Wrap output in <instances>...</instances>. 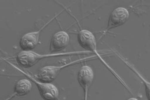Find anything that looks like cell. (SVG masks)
<instances>
[{"mask_svg":"<svg viewBox=\"0 0 150 100\" xmlns=\"http://www.w3.org/2000/svg\"><path fill=\"white\" fill-rule=\"evenodd\" d=\"M129 17V11L126 9L122 7L115 9L110 13L107 31L122 25L128 20Z\"/></svg>","mask_w":150,"mask_h":100,"instance_id":"1","label":"cell"},{"mask_svg":"<svg viewBox=\"0 0 150 100\" xmlns=\"http://www.w3.org/2000/svg\"><path fill=\"white\" fill-rule=\"evenodd\" d=\"M94 72L93 69L87 65H84L79 70L78 73V82L85 92V99H87L88 88L93 82Z\"/></svg>","mask_w":150,"mask_h":100,"instance_id":"2","label":"cell"},{"mask_svg":"<svg viewBox=\"0 0 150 100\" xmlns=\"http://www.w3.org/2000/svg\"><path fill=\"white\" fill-rule=\"evenodd\" d=\"M47 55H40L31 51L24 50L18 54L17 60L20 65L25 67H32L43 58L48 57Z\"/></svg>","mask_w":150,"mask_h":100,"instance_id":"3","label":"cell"},{"mask_svg":"<svg viewBox=\"0 0 150 100\" xmlns=\"http://www.w3.org/2000/svg\"><path fill=\"white\" fill-rule=\"evenodd\" d=\"M28 77H29L33 82L38 86L39 91L42 97L45 99H55L59 97V90L55 86L50 83L45 82H39L32 77H31L29 74H26Z\"/></svg>","mask_w":150,"mask_h":100,"instance_id":"4","label":"cell"},{"mask_svg":"<svg viewBox=\"0 0 150 100\" xmlns=\"http://www.w3.org/2000/svg\"><path fill=\"white\" fill-rule=\"evenodd\" d=\"M68 65L65 66H45L39 70L37 74V78L42 81V82L50 83L56 79V77L60 73V72L63 67H66Z\"/></svg>","mask_w":150,"mask_h":100,"instance_id":"5","label":"cell"},{"mask_svg":"<svg viewBox=\"0 0 150 100\" xmlns=\"http://www.w3.org/2000/svg\"><path fill=\"white\" fill-rule=\"evenodd\" d=\"M49 22L47 24H48ZM47 24L44 25L42 29L38 31L31 32V33H28L24 34L23 36L21 38L20 40V47H21L22 50L30 51L35 48L38 42L39 35L41 31L45 27Z\"/></svg>","mask_w":150,"mask_h":100,"instance_id":"6","label":"cell"},{"mask_svg":"<svg viewBox=\"0 0 150 100\" xmlns=\"http://www.w3.org/2000/svg\"><path fill=\"white\" fill-rule=\"evenodd\" d=\"M69 41H70V37L66 32H57L52 38L50 52H57L63 50L68 45Z\"/></svg>","mask_w":150,"mask_h":100,"instance_id":"7","label":"cell"},{"mask_svg":"<svg viewBox=\"0 0 150 100\" xmlns=\"http://www.w3.org/2000/svg\"><path fill=\"white\" fill-rule=\"evenodd\" d=\"M78 40L81 46L88 51L96 50V40L94 35L88 30H81L78 35Z\"/></svg>","mask_w":150,"mask_h":100,"instance_id":"8","label":"cell"},{"mask_svg":"<svg viewBox=\"0 0 150 100\" xmlns=\"http://www.w3.org/2000/svg\"><path fill=\"white\" fill-rule=\"evenodd\" d=\"M32 84L29 80L23 79L19 80L15 86V95L18 96H24L31 92Z\"/></svg>","mask_w":150,"mask_h":100,"instance_id":"9","label":"cell"}]
</instances>
